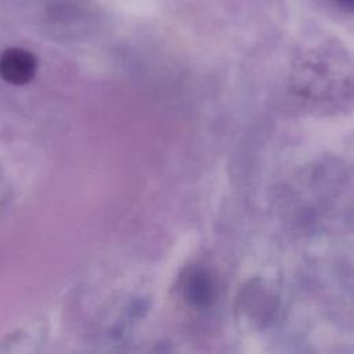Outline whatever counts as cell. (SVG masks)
Listing matches in <instances>:
<instances>
[{
    "mask_svg": "<svg viewBox=\"0 0 354 354\" xmlns=\"http://www.w3.org/2000/svg\"><path fill=\"white\" fill-rule=\"evenodd\" d=\"M36 57L28 50L12 47L0 54V76L11 84H25L35 76Z\"/></svg>",
    "mask_w": 354,
    "mask_h": 354,
    "instance_id": "cell-1",
    "label": "cell"
},
{
    "mask_svg": "<svg viewBox=\"0 0 354 354\" xmlns=\"http://www.w3.org/2000/svg\"><path fill=\"white\" fill-rule=\"evenodd\" d=\"M192 278L188 282V292H189V299L194 303H205L207 299H210V283L209 281L205 278L203 274H198L194 272L191 275Z\"/></svg>",
    "mask_w": 354,
    "mask_h": 354,
    "instance_id": "cell-2",
    "label": "cell"
},
{
    "mask_svg": "<svg viewBox=\"0 0 354 354\" xmlns=\"http://www.w3.org/2000/svg\"><path fill=\"white\" fill-rule=\"evenodd\" d=\"M346 12L354 14V0H333Z\"/></svg>",
    "mask_w": 354,
    "mask_h": 354,
    "instance_id": "cell-3",
    "label": "cell"
}]
</instances>
